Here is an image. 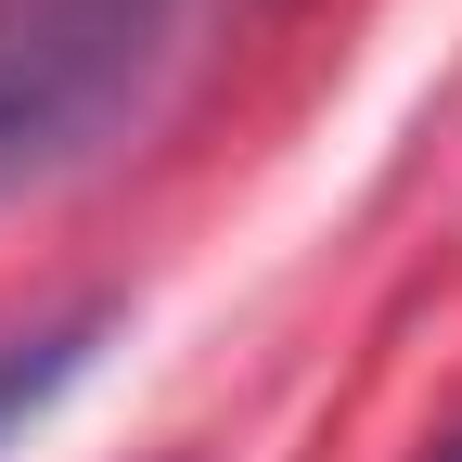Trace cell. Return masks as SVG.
<instances>
[{
	"instance_id": "1",
	"label": "cell",
	"mask_w": 462,
	"mask_h": 462,
	"mask_svg": "<svg viewBox=\"0 0 462 462\" xmlns=\"http://www.w3.org/2000/svg\"><path fill=\"white\" fill-rule=\"evenodd\" d=\"M180 26L193 0H0V206L129 129Z\"/></svg>"
},
{
	"instance_id": "2",
	"label": "cell",
	"mask_w": 462,
	"mask_h": 462,
	"mask_svg": "<svg viewBox=\"0 0 462 462\" xmlns=\"http://www.w3.org/2000/svg\"><path fill=\"white\" fill-rule=\"evenodd\" d=\"M103 334H116V309H65V321H14V334H0V449L103 360Z\"/></svg>"
},
{
	"instance_id": "3",
	"label": "cell",
	"mask_w": 462,
	"mask_h": 462,
	"mask_svg": "<svg viewBox=\"0 0 462 462\" xmlns=\"http://www.w3.org/2000/svg\"><path fill=\"white\" fill-rule=\"evenodd\" d=\"M424 462H462V424H449V437H437V449H424Z\"/></svg>"
}]
</instances>
